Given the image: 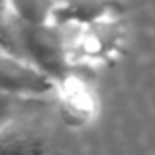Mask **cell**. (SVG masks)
I'll return each instance as SVG.
<instances>
[{"label":"cell","instance_id":"1","mask_svg":"<svg viewBox=\"0 0 155 155\" xmlns=\"http://www.w3.org/2000/svg\"><path fill=\"white\" fill-rule=\"evenodd\" d=\"M57 81L18 51L0 47V94L12 98H45L55 94Z\"/></svg>","mask_w":155,"mask_h":155},{"label":"cell","instance_id":"2","mask_svg":"<svg viewBox=\"0 0 155 155\" xmlns=\"http://www.w3.org/2000/svg\"><path fill=\"white\" fill-rule=\"evenodd\" d=\"M18 49L26 51V57L45 71L51 79L59 81L67 75V51L55 30L47 24L16 26Z\"/></svg>","mask_w":155,"mask_h":155},{"label":"cell","instance_id":"3","mask_svg":"<svg viewBox=\"0 0 155 155\" xmlns=\"http://www.w3.org/2000/svg\"><path fill=\"white\" fill-rule=\"evenodd\" d=\"M53 96L57 98L61 114L69 124L87 126L98 114V98L94 91L88 87V83L69 73L57 81Z\"/></svg>","mask_w":155,"mask_h":155},{"label":"cell","instance_id":"6","mask_svg":"<svg viewBox=\"0 0 155 155\" xmlns=\"http://www.w3.org/2000/svg\"><path fill=\"white\" fill-rule=\"evenodd\" d=\"M14 100L12 96H6V94H0V128H2L4 124H6L10 118H14L12 114H14Z\"/></svg>","mask_w":155,"mask_h":155},{"label":"cell","instance_id":"4","mask_svg":"<svg viewBox=\"0 0 155 155\" xmlns=\"http://www.w3.org/2000/svg\"><path fill=\"white\" fill-rule=\"evenodd\" d=\"M51 149V137L38 126L10 118L0 128V153H47Z\"/></svg>","mask_w":155,"mask_h":155},{"label":"cell","instance_id":"5","mask_svg":"<svg viewBox=\"0 0 155 155\" xmlns=\"http://www.w3.org/2000/svg\"><path fill=\"white\" fill-rule=\"evenodd\" d=\"M0 47L10 51H18V35H16V24L12 20L8 0H0Z\"/></svg>","mask_w":155,"mask_h":155}]
</instances>
